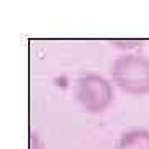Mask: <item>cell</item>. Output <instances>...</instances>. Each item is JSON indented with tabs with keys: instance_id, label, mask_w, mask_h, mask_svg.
Here are the masks:
<instances>
[{
	"instance_id": "6da1fadb",
	"label": "cell",
	"mask_w": 149,
	"mask_h": 149,
	"mask_svg": "<svg viewBox=\"0 0 149 149\" xmlns=\"http://www.w3.org/2000/svg\"><path fill=\"white\" fill-rule=\"evenodd\" d=\"M113 83L126 95H149V58L129 53L119 56L111 65Z\"/></svg>"
},
{
	"instance_id": "7a4b0ae2",
	"label": "cell",
	"mask_w": 149,
	"mask_h": 149,
	"mask_svg": "<svg viewBox=\"0 0 149 149\" xmlns=\"http://www.w3.org/2000/svg\"><path fill=\"white\" fill-rule=\"evenodd\" d=\"M74 98L85 113L101 114L114 101V88L101 74L86 73L76 81Z\"/></svg>"
},
{
	"instance_id": "3957f363",
	"label": "cell",
	"mask_w": 149,
	"mask_h": 149,
	"mask_svg": "<svg viewBox=\"0 0 149 149\" xmlns=\"http://www.w3.org/2000/svg\"><path fill=\"white\" fill-rule=\"evenodd\" d=\"M116 149H149V129L131 128L118 138Z\"/></svg>"
},
{
	"instance_id": "277c9868",
	"label": "cell",
	"mask_w": 149,
	"mask_h": 149,
	"mask_svg": "<svg viewBox=\"0 0 149 149\" xmlns=\"http://www.w3.org/2000/svg\"><path fill=\"white\" fill-rule=\"evenodd\" d=\"M30 149H43V141L37 133H30Z\"/></svg>"
}]
</instances>
